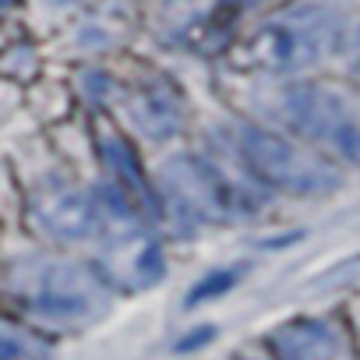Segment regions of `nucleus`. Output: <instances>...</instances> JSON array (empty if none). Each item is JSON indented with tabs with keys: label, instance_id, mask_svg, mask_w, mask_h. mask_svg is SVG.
<instances>
[{
	"label": "nucleus",
	"instance_id": "nucleus-1",
	"mask_svg": "<svg viewBox=\"0 0 360 360\" xmlns=\"http://www.w3.org/2000/svg\"><path fill=\"white\" fill-rule=\"evenodd\" d=\"M155 198L166 205L169 219L180 226H226L240 219H255L269 198L251 180L226 173L219 162L176 152L155 169Z\"/></svg>",
	"mask_w": 360,
	"mask_h": 360
},
{
	"label": "nucleus",
	"instance_id": "nucleus-2",
	"mask_svg": "<svg viewBox=\"0 0 360 360\" xmlns=\"http://www.w3.org/2000/svg\"><path fill=\"white\" fill-rule=\"evenodd\" d=\"M346 43V18L328 0L297 4L258 22L233 50L237 64L269 75H300L328 60Z\"/></svg>",
	"mask_w": 360,
	"mask_h": 360
},
{
	"label": "nucleus",
	"instance_id": "nucleus-3",
	"mask_svg": "<svg viewBox=\"0 0 360 360\" xmlns=\"http://www.w3.org/2000/svg\"><path fill=\"white\" fill-rule=\"evenodd\" d=\"M11 290L22 307L46 328L82 332L106 318L113 304V286L96 265L71 258H22L11 269Z\"/></svg>",
	"mask_w": 360,
	"mask_h": 360
},
{
	"label": "nucleus",
	"instance_id": "nucleus-4",
	"mask_svg": "<svg viewBox=\"0 0 360 360\" xmlns=\"http://www.w3.org/2000/svg\"><path fill=\"white\" fill-rule=\"evenodd\" d=\"M233 145L251 180H258V184L272 191H283L293 198H321L342 184L339 169L325 155H318L311 145H300L279 131L240 124L233 134Z\"/></svg>",
	"mask_w": 360,
	"mask_h": 360
},
{
	"label": "nucleus",
	"instance_id": "nucleus-5",
	"mask_svg": "<svg viewBox=\"0 0 360 360\" xmlns=\"http://www.w3.org/2000/svg\"><path fill=\"white\" fill-rule=\"evenodd\" d=\"M283 120L314 148L360 166V89L297 82L279 99Z\"/></svg>",
	"mask_w": 360,
	"mask_h": 360
},
{
	"label": "nucleus",
	"instance_id": "nucleus-6",
	"mask_svg": "<svg viewBox=\"0 0 360 360\" xmlns=\"http://www.w3.org/2000/svg\"><path fill=\"white\" fill-rule=\"evenodd\" d=\"M32 219L53 240L85 244V240H103L113 226L141 216L113 184H106V188H68L46 195L32 205Z\"/></svg>",
	"mask_w": 360,
	"mask_h": 360
},
{
	"label": "nucleus",
	"instance_id": "nucleus-7",
	"mask_svg": "<svg viewBox=\"0 0 360 360\" xmlns=\"http://www.w3.org/2000/svg\"><path fill=\"white\" fill-rule=\"evenodd\" d=\"M96 269L113 290L138 293V290H152L166 279V255H162L159 240L141 226V219H131V223L113 226L99 240Z\"/></svg>",
	"mask_w": 360,
	"mask_h": 360
},
{
	"label": "nucleus",
	"instance_id": "nucleus-8",
	"mask_svg": "<svg viewBox=\"0 0 360 360\" xmlns=\"http://www.w3.org/2000/svg\"><path fill=\"white\" fill-rule=\"evenodd\" d=\"M248 4L255 0H159L155 32L166 46L209 53L226 39Z\"/></svg>",
	"mask_w": 360,
	"mask_h": 360
},
{
	"label": "nucleus",
	"instance_id": "nucleus-9",
	"mask_svg": "<svg viewBox=\"0 0 360 360\" xmlns=\"http://www.w3.org/2000/svg\"><path fill=\"white\" fill-rule=\"evenodd\" d=\"M124 117L141 138L166 141V138H176L180 127L188 124V103L173 82L155 78V82L134 85L124 96Z\"/></svg>",
	"mask_w": 360,
	"mask_h": 360
},
{
	"label": "nucleus",
	"instance_id": "nucleus-10",
	"mask_svg": "<svg viewBox=\"0 0 360 360\" xmlns=\"http://www.w3.org/2000/svg\"><path fill=\"white\" fill-rule=\"evenodd\" d=\"M276 360H339V335L321 318H290L269 332Z\"/></svg>",
	"mask_w": 360,
	"mask_h": 360
},
{
	"label": "nucleus",
	"instance_id": "nucleus-11",
	"mask_svg": "<svg viewBox=\"0 0 360 360\" xmlns=\"http://www.w3.org/2000/svg\"><path fill=\"white\" fill-rule=\"evenodd\" d=\"M103 159H106V166H110V173H113V188H117L138 212H141V205H145V209L155 205V195L148 191L145 176H141L138 155H134V148H131L124 138L106 134V138H103Z\"/></svg>",
	"mask_w": 360,
	"mask_h": 360
},
{
	"label": "nucleus",
	"instance_id": "nucleus-12",
	"mask_svg": "<svg viewBox=\"0 0 360 360\" xmlns=\"http://www.w3.org/2000/svg\"><path fill=\"white\" fill-rule=\"evenodd\" d=\"M0 360H53V349L36 332L0 318Z\"/></svg>",
	"mask_w": 360,
	"mask_h": 360
},
{
	"label": "nucleus",
	"instance_id": "nucleus-13",
	"mask_svg": "<svg viewBox=\"0 0 360 360\" xmlns=\"http://www.w3.org/2000/svg\"><path fill=\"white\" fill-rule=\"evenodd\" d=\"M244 272H248V265H230V269H216V272H209L205 279H198V283L188 290L184 304H188V307H195V304H209V300H216V297L237 290V283L244 279Z\"/></svg>",
	"mask_w": 360,
	"mask_h": 360
},
{
	"label": "nucleus",
	"instance_id": "nucleus-14",
	"mask_svg": "<svg viewBox=\"0 0 360 360\" xmlns=\"http://www.w3.org/2000/svg\"><path fill=\"white\" fill-rule=\"evenodd\" d=\"M346 71L353 75V82H360V25L346 39Z\"/></svg>",
	"mask_w": 360,
	"mask_h": 360
}]
</instances>
